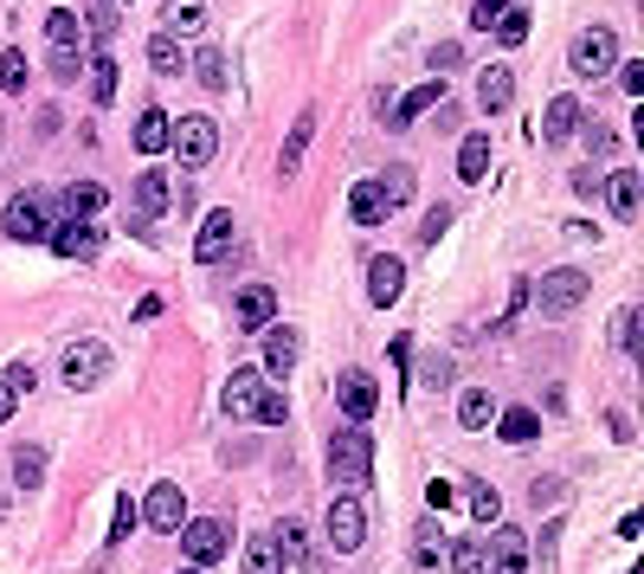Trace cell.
I'll return each instance as SVG.
<instances>
[{
    "label": "cell",
    "instance_id": "obj_6",
    "mask_svg": "<svg viewBox=\"0 0 644 574\" xmlns=\"http://www.w3.org/2000/svg\"><path fill=\"white\" fill-rule=\"evenodd\" d=\"M587 291H593V278L587 271H573V265H561V271H548L541 278V316H573V310L587 304Z\"/></svg>",
    "mask_w": 644,
    "mask_h": 574
},
{
    "label": "cell",
    "instance_id": "obj_23",
    "mask_svg": "<svg viewBox=\"0 0 644 574\" xmlns=\"http://www.w3.org/2000/svg\"><path fill=\"white\" fill-rule=\"evenodd\" d=\"M606 200H612V220H638V168H619L606 181Z\"/></svg>",
    "mask_w": 644,
    "mask_h": 574
},
{
    "label": "cell",
    "instance_id": "obj_34",
    "mask_svg": "<svg viewBox=\"0 0 644 574\" xmlns=\"http://www.w3.org/2000/svg\"><path fill=\"white\" fill-rule=\"evenodd\" d=\"M84 77H91V104H116V59L110 52H97V59L84 65Z\"/></svg>",
    "mask_w": 644,
    "mask_h": 574
},
{
    "label": "cell",
    "instance_id": "obj_10",
    "mask_svg": "<svg viewBox=\"0 0 644 574\" xmlns=\"http://www.w3.org/2000/svg\"><path fill=\"white\" fill-rule=\"evenodd\" d=\"M0 232H7V239H20V246H33V239H45V200H39V194H13V200H7V213H0Z\"/></svg>",
    "mask_w": 644,
    "mask_h": 574
},
{
    "label": "cell",
    "instance_id": "obj_36",
    "mask_svg": "<svg viewBox=\"0 0 644 574\" xmlns=\"http://www.w3.org/2000/svg\"><path fill=\"white\" fill-rule=\"evenodd\" d=\"M13 484H20V491H39V484H45V452H39V446H20V452H13Z\"/></svg>",
    "mask_w": 644,
    "mask_h": 574
},
{
    "label": "cell",
    "instance_id": "obj_39",
    "mask_svg": "<svg viewBox=\"0 0 644 574\" xmlns=\"http://www.w3.org/2000/svg\"><path fill=\"white\" fill-rule=\"evenodd\" d=\"M374 188L387 194V207H407V200H413V168H407V161H393V168L380 175Z\"/></svg>",
    "mask_w": 644,
    "mask_h": 574
},
{
    "label": "cell",
    "instance_id": "obj_17",
    "mask_svg": "<svg viewBox=\"0 0 644 574\" xmlns=\"http://www.w3.org/2000/svg\"><path fill=\"white\" fill-rule=\"evenodd\" d=\"M509 97H516V72L509 65H484L477 72V104H484V116H503Z\"/></svg>",
    "mask_w": 644,
    "mask_h": 574
},
{
    "label": "cell",
    "instance_id": "obj_21",
    "mask_svg": "<svg viewBox=\"0 0 644 574\" xmlns=\"http://www.w3.org/2000/svg\"><path fill=\"white\" fill-rule=\"evenodd\" d=\"M387 213H393L387 194H380L374 181H355V194H348V220H355V227H380Z\"/></svg>",
    "mask_w": 644,
    "mask_h": 574
},
{
    "label": "cell",
    "instance_id": "obj_18",
    "mask_svg": "<svg viewBox=\"0 0 644 574\" xmlns=\"http://www.w3.org/2000/svg\"><path fill=\"white\" fill-rule=\"evenodd\" d=\"M258 394H265V375L258 368H232V382H226V414L232 420H252V407H258Z\"/></svg>",
    "mask_w": 644,
    "mask_h": 574
},
{
    "label": "cell",
    "instance_id": "obj_14",
    "mask_svg": "<svg viewBox=\"0 0 644 574\" xmlns=\"http://www.w3.org/2000/svg\"><path fill=\"white\" fill-rule=\"evenodd\" d=\"M297 355H304V336H297L291 323H271L265 330V368H258V375H291Z\"/></svg>",
    "mask_w": 644,
    "mask_h": 574
},
{
    "label": "cell",
    "instance_id": "obj_55",
    "mask_svg": "<svg viewBox=\"0 0 644 574\" xmlns=\"http://www.w3.org/2000/svg\"><path fill=\"white\" fill-rule=\"evenodd\" d=\"M529 498H535V510H541V503H561V484H555V478H535Z\"/></svg>",
    "mask_w": 644,
    "mask_h": 574
},
{
    "label": "cell",
    "instance_id": "obj_5",
    "mask_svg": "<svg viewBox=\"0 0 644 574\" xmlns=\"http://www.w3.org/2000/svg\"><path fill=\"white\" fill-rule=\"evenodd\" d=\"M168 149L181 155V168H207V161H213V149H220L213 116H181V123L168 129Z\"/></svg>",
    "mask_w": 644,
    "mask_h": 574
},
{
    "label": "cell",
    "instance_id": "obj_8",
    "mask_svg": "<svg viewBox=\"0 0 644 574\" xmlns=\"http://www.w3.org/2000/svg\"><path fill=\"white\" fill-rule=\"evenodd\" d=\"M136 516H142L149 530H161V536H175V530L188 523V498H181V484H168V478H161L149 498L136 503Z\"/></svg>",
    "mask_w": 644,
    "mask_h": 574
},
{
    "label": "cell",
    "instance_id": "obj_52",
    "mask_svg": "<svg viewBox=\"0 0 644 574\" xmlns=\"http://www.w3.org/2000/svg\"><path fill=\"white\" fill-rule=\"evenodd\" d=\"M503 7H509V0H477V7H471V27H484V33H490V27H496V13H503Z\"/></svg>",
    "mask_w": 644,
    "mask_h": 574
},
{
    "label": "cell",
    "instance_id": "obj_45",
    "mask_svg": "<svg viewBox=\"0 0 644 574\" xmlns=\"http://www.w3.org/2000/svg\"><path fill=\"white\" fill-rule=\"evenodd\" d=\"M0 387H7L13 400H20V394H33V387H39V368H33V362H13V368H7V382H0Z\"/></svg>",
    "mask_w": 644,
    "mask_h": 574
},
{
    "label": "cell",
    "instance_id": "obj_49",
    "mask_svg": "<svg viewBox=\"0 0 644 574\" xmlns=\"http://www.w3.org/2000/svg\"><path fill=\"white\" fill-rule=\"evenodd\" d=\"M452 227V207H432V213H425V227H419V239H425V246H439V232Z\"/></svg>",
    "mask_w": 644,
    "mask_h": 574
},
{
    "label": "cell",
    "instance_id": "obj_47",
    "mask_svg": "<svg viewBox=\"0 0 644 574\" xmlns=\"http://www.w3.org/2000/svg\"><path fill=\"white\" fill-rule=\"evenodd\" d=\"M612 343L625 348V355L638 348V310H619V330H612Z\"/></svg>",
    "mask_w": 644,
    "mask_h": 574
},
{
    "label": "cell",
    "instance_id": "obj_7",
    "mask_svg": "<svg viewBox=\"0 0 644 574\" xmlns=\"http://www.w3.org/2000/svg\"><path fill=\"white\" fill-rule=\"evenodd\" d=\"M175 536H181V549H188V562H193V568L220 562V555L232 549V530L220 523V516H188V523H181Z\"/></svg>",
    "mask_w": 644,
    "mask_h": 574
},
{
    "label": "cell",
    "instance_id": "obj_25",
    "mask_svg": "<svg viewBox=\"0 0 644 574\" xmlns=\"http://www.w3.org/2000/svg\"><path fill=\"white\" fill-rule=\"evenodd\" d=\"M104 207H110V194L97 188V181H72V188H65V213H72V220H97Z\"/></svg>",
    "mask_w": 644,
    "mask_h": 574
},
{
    "label": "cell",
    "instance_id": "obj_37",
    "mask_svg": "<svg viewBox=\"0 0 644 574\" xmlns=\"http://www.w3.org/2000/svg\"><path fill=\"white\" fill-rule=\"evenodd\" d=\"M193 77H200V84H207V91H226V84H232L226 59H220V52H213V45H200V52H193Z\"/></svg>",
    "mask_w": 644,
    "mask_h": 574
},
{
    "label": "cell",
    "instance_id": "obj_1",
    "mask_svg": "<svg viewBox=\"0 0 644 574\" xmlns=\"http://www.w3.org/2000/svg\"><path fill=\"white\" fill-rule=\"evenodd\" d=\"M329 478H336L341 491H361L374 478V439H368V426H341L336 439H329Z\"/></svg>",
    "mask_w": 644,
    "mask_h": 574
},
{
    "label": "cell",
    "instance_id": "obj_15",
    "mask_svg": "<svg viewBox=\"0 0 644 574\" xmlns=\"http://www.w3.org/2000/svg\"><path fill=\"white\" fill-rule=\"evenodd\" d=\"M580 97H548V111H541V143H548V149H561V143H568L573 129H580Z\"/></svg>",
    "mask_w": 644,
    "mask_h": 574
},
{
    "label": "cell",
    "instance_id": "obj_51",
    "mask_svg": "<svg viewBox=\"0 0 644 574\" xmlns=\"http://www.w3.org/2000/svg\"><path fill=\"white\" fill-rule=\"evenodd\" d=\"M77 72H84V59H77V52H52V77H59V84H72Z\"/></svg>",
    "mask_w": 644,
    "mask_h": 574
},
{
    "label": "cell",
    "instance_id": "obj_27",
    "mask_svg": "<svg viewBox=\"0 0 644 574\" xmlns=\"http://www.w3.org/2000/svg\"><path fill=\"white\" fill-rule=\"evenodd\" d=\"M457 175L464 181H484L490 175V136H464L457 143Z\"/></svg>",
    "mask_w": 644,
    "mask_h": 574
},
{
    "label": "cell",
    "instance_id": "obj_33",
    "mask_svg": "<svg viewBox=\"0 0 644 574\" xmlns=\"http://www.w3.org/2000/svg\"><path fill=\"white\" fill-rule=\"evenodd\" d=\"M45 39H52V52H77V39H84V27H77V13H72V7L45 13Z\"/></svg>",
    "mask_w": 644,
    "mask_h": 574
},
{
    "label": "cell",
    "instance_id": "obj_56",
    "mask_svg": "<svg viewBox=\"0 0 644 574\" xmlns=\"http://www.w3.org/2000/svg\"><path fill=\"white\" fill-rule=\"evenodd\" d=\"M587 149H593V155H612V129H606V123H587Z\"/></svg>",
    "mask_w": 644,
    "mask_h": 574
},
{
    "label": "cell",
    "instance_id": "obj_32",
    "mask_svg": "<svg viewBox=\"0 0 644 574\" xmlns=\"http://www.w3.org/2000/svg\"><path fill=\"white\" fill-rule=\"evenodd\" d=\"M161 20H168V33H200L207 27V7L200 0H161Z\"/></svg>",
    "mask_w": 644,
    "mask_h": 574
},
{
    "label": "cell",
    "instance_id": "obj_40",
    "mask_svg": "<svg viewBox=\"0 0 644 574\" xmlns=\"http://www.w3.org/2000/svg\"><path fill=\"white\" fill-rule=\"evenodd\" d=\"M439 555H445V536H439V523L425 516V523H419V536H413V562H419V568H439Z\"/></svg>",
    "mask_w": 644,
    "mask_h": 574
},
{
    "label": "cell",
    "instance_id": "obj_4",
    "mask_svg": "<svg viewBox=\"0 0 644 574\" xmlns=\"http://www.w3.org/2000/svg\"><path fill=\"white\" fill-rule=\"evenodd\" d=\"M59 375H65V387L72 394H91V387L110 375V348L97 343V336H84V343L65 348V362H59Z\"/></svg>",
    "mask_w": 644,
    "mask_h": 574
},
{
    "label": "cell",
    "instance_id": "obj_29",
    "mask_svg": "<svg viewBox=\"0 0 644 574\" xmlns=\"http://www.w3.org/2000/svg\"><path fill=\"white\" fill-rule=\"evenodd\" d=\"M168 129H175V123H168V111H142V116H136V149H142V155H161V149H168Z\"/></svg>",
    "mask_w": 644,
    "mask_h": 574
},
{
    "label": "cell",
    "instance_id": "obj_48",
    "mask_svg": "<svg viewBox=\"0 0 644 574\" xmlns=\"http://www.w3.org/2000/svg\"><path fill=\"white\" fill-rule=\"evenodd\" d=\"M129 530H136V503L123 498V503H116V516H110V549H116L123 536H129Z\"/></svg>",
    "mask_w": 644,
    "mask_h": 574
},
{
    "label": "cell",
    "instance_id": "obj_26",
    "mask_svg": "<svg viewBox=\"0 0 644 574\" xmlns=\"http://www.w3.org/2000/svg\"><path fill=\"white\" fill-rule=\"evenodd\" d=\"M155 213H168V175L161 168H149L136 181V220H155Z\"/></svg>",
    "mask_w": 644,
    "mask_h": 574
},
{
    "label": "cell",
    "instance_id": "obj_2",
    "mask_svg": "<svg viewBox=\"0 0 644 574\" xmlns=\"http://www.w3.org/2000/svg\"><path fill=\"white\" fill-rule=\"evenodd\" d=\"M323 536H329V549H336V555H355V549L368 542V510H361V498H355V491H336V498H329Z\"/></svg>",
    "mask_w": 644,
    "mask_h": 574
},
{
    "label": "cell",
    "instance_id": "obj_42",
    "mask_svg": "<svg viewBox=\"0 0 644 574\" xmlns=\"http://www.w3.org/2000/svg\"><path fill=\"white\" fill-rule=\"evenodd\" d=\"M496 39H503V45H522V39H529V13H522V7H503V13H496Z\"/></svg>",
    "mask_w": 644,
    "mask_h": 574
},
{
    "label": "cell",
    "instance_id": "obj_54",
    "mask_svg": "<svg viewBox=\"0 0 644 574\" xmlns=\"http://www.w3.org/2000/svg\"><path fill=\"white\" fill-rule=\"evenodd\" d=\"M457 59H464V52H457V45H452V39H445V45H432V72H439V77H445V72H452V65H457Z\"/></svg>",
    "mask_w": 644,
    "mask_h": 574
},
{
    "label": "cell",
    "instance_id": "obj_46",
    "mask_svg": "<svg viewBox=\"0 0 644 574\" xmlns=\"http://www.w3.org/2000/svg\"><path fill=\"white\" fill-rule=\"evenodd\" d=\"M284 414H291V400H284V394H258V407H252V420H258V426H284Z\"/></svg>",
    "mask_w": 644,
    "mask_h": 574
},
{
    "label": "cell",
    "instance_id": "obj_38",
    "mask_svg": "<svg viewBox=\"0 0 644 574\" xmlns=\"http://www.w3.org/2000/svg\"><path fill=\"white\" fill-rule=\"evenodd\" d=\"M27 52H20V45H7V52H0V84H7V97H27Z\"/></svg>",
    "mask_w": 644,
    "mask_h": 574
},
{
    "label": "cell",
    "instance_id": "obj_19",
    "mask_svg": "<svg viewBox=\"0 0 644 574\" xmlns=\"http://www.w3.org/2000/svg\"><path fill=\"white\" fill-rule=\"evenodd\" d=\"M226 246H232V213L220 207V213H207V227H200V239H193V259H200V265H220Z\"/></svg>",
    "mask_w": 644,
    "mask_h": 574
},
{
    "label": "cell",
    "instance_id": "obj_11",
    "mask_svg": "<svg viewBox=\"0 0 644 574\" xmlns=\"http://www.w3.org/2000/svg\"><path fill=\"white\" fill-rule=\"evenodd\" d=\"M45 239H52V252H59V259H77V265H91V259L104 252V232L91 227V220H65V227L45 232Z\"/></svg>",
    "mask_w": 644,
    "mask_h": 574
},
{
    "label": "cell",
    "instance_id": "obj_58",
    "mask_svg": "<svg viewBox=\"0 0 644 574\" xmlns=\"http://www.w3.org/2000/svg\"><path fill=\"white\" fill-rule=\"evenodd\" d=\"M7 414H13V394H7V387H0V420H7Z\"/></svg>",
    "mask_w": 644,
    "mask_h": 574
},
{
    "label": "cell",
    "instance_id": "obj_50",
    "mask_svg": "<svg viewBox=\"0 0 644 574\" xmlns=\"http://www.w3.org/2000/svg\"><path fill=\"white\" fill-rule=\"evenodd\" d=\"M419 382H425V387H452V362H445V355H432V362L419 368Z\"/></svg>",
    "mask_w": 644,
    "mask_h": 574
},
{
    "label": "cell",
    "instance_id": "obj_43",
    "mask_svg": "<svg viewBox=\"0 0 644 574\" xmlns=\"http://www.w3.org/2000/svg\"><path fill=\"white\" fill-rule=\"evenodd\" d=\"M271 542H277V555H284V562H304V523H291V516H284V523L271 530Z\"/></svg>",
    "mask_w": 644,
    "mask_h": 574
},
{
    "label": "cell",
    "instance_id": "obj_13",
    "mask_svg": "<svg viewBox=\"0 0 644 574\" xmlns=\"http://www.w3.org/2000/svg\"><path fill=\"white\" fill-rule=\"evenodd\" d=\"M529 568V542L522 530H496L490 549H484V574H522Z\"/></svg>",
    "mask_w": 644,
    "mask_h": 574
},
{
    "label": "cell",
    "instance_id": "obj_30",
    "mask_svg": "<svg viewBox=\"0 0 644 574\" xmlns=\"http://www.w3.org/2000/svg\"><path fill=\"white\" fill-rule=\"evenodd\" d=\"M239 574H284L277 542H271V536H252V542H245V562H239Z\"/></svg>",
    "mask_w": 644,
    "mask_h": 574
},
{
    "label": "cell",
    "instance_id": "obj_31",
    "mask_svg": "<svg viewBox=\"0 0 644 574\" xmlns=\"http://www.w3.org/2000/svg\"><path fill=\"white\" fill-rule=\"evenodd\" d=\"M77 27H84L91 39H116V27H123V20H116V0H84Z\"/></svg>",
    "mask_w": 644,
    "mask_h": 574
},
{
    "label": "cell",
    "instance_id": "obj_53",
    "mask_svg": "<svg viewBox=\"0 0 644 574\" xmlns=\"http://www.w3.org/2000/svg\"><path fill=\"white\" fill-rule=\"evenodd\" d=\"M425 503H432V510H452V503H457V491L445 484V478H432V484H425Z\"/></svg>",
    "mask_w": 644,
    "mask_h": 574
},
{
    "label": "cell",
    "instance_id": "obj_59",
    "mask_svg": "<svg viewBox=\"0 0 644 574\" xmlns=\"http://www.w3.org/2000/svg\"><path fill=\"white\" fill-rule=\"evenodd\" d=\"M188 574H200V568H188Z\"/></svg>",
    "mask_w": 644,
    "mask_h": 574
},
{
    "label": "cell",
    "instance_id": "obj_3",
    "mask_svg": "<svg viewBox=\"0 0 644 574\" xmlns=\"http://www.w3.org/2000/svg\"><path fill=\"white\" fill-rule=\"evenodd\" d=\"M568 65L580 77H606L612 65H619V33H612V27H587V33H573Z\"/></svg>",
    "mask_w": 644,
    "mask_h": 574
},
{
    "label": "cell",
    "instance_id": "obj_24",
    "mask_svg": "<svg viewBox=\"0 0 644 574\" xmlns=\"http://www.w3.org/2000/svg\"><path fill=\"white\" fill-rule=\"evenodd\" d=\"M490 420H496V400L484 387H464V394H457V426H464V432H484Z\"/></svg>",
    "mask_w": 644,
    "mask_h": 574
},
{
    "label": "cell",
    "instance_id": "obj_22",
    "mask_svg": "<svg viewBox=\"0 0 644 574\" xmlns=\"http://www.w3.org/2000/svg\"><path fill=\"white\" fill-rule=\"evenodd\" d=\"M309 136H316V111H304L297 123H291V136H284V149H277V175H297V168H304Z\"/></svg>",
    "mask_w": 644,
    "mask_h": 574
},
{
    "label": "cell",
    "instance_id": "obj_9",
    "mask_svg": "<svg viewBox=\"0 0 644 574\" xmlns=\"http://www.w3.org/2000/svg\"><path fill=\"white\" fill-rule=\"evenodd\" d=\"M336 400H341V414H348V426H368V420H374V407H380L374 375H361V368H341V375H336Z\"/></svg>",
    "mask_w": 644,
    "mask_h": 574
},
{
    "label": "cell",
    "instance_id": "obj_28",
    "mask_svg": "<svg viewBox=\"0 0 644 574\" xmlns=\"http://www.w3.org/2000/svg\"><path fill=\"white\" fill-rule=\"evenodd\" d=\"M496 432H503L509 446H529L535 432H541V414H535V407H509V414H496Z\"/></svg>",
    "mask_w": 644,
    "mask_h": 574
},
{
    "label": "cell",
    "instance_id": "obj_44",
    "mask_svg": "<svg viewBox=\"0 0 644 574\" xmlns=\"http://www.w3.org/2000/svg\"><path fill=\"white\" fill-rule=\"evenodd\" d=\"M464 503H471V516H477V523H496V510H503V498H496L490 484H471Z\"/></svg>",
    "mask_w": 644,
    "mask_h": 574
},
{
    "label": "cell",
    "instance_id": "obj_41",
    "mask_svg": "<svg viewBox=\"0 0 644 574\" xmlns=\"http://www.w3.org/2000/svg\"><path fill=\"white\" fill-rule=\"evenodd\" d=\"M445 562H452V574H484V542L477 536H464L445 549Z\"/></svg>",
    "mask_w": 644,
    "mask_h": 574
},
{
    "label": "cell",
    "instance_id": "obj_57",
    "mask_svg": "<svg viewBox=\"0 0 644 574\" xmlns=\"http://www.w3.org/2000/svg\"><path fill=\"white\" fill-rule=\"evenodd\" d=\"M619 84H625V97H644V65H625V72H619Z\"/></svg>",
    "mask_w": 644,
    "mask_h": 574
},
{
    "label": "cell",
    "instance_id": "obj_35",
    "mask_svg": "<svg viewBox=\"0 0 644 574\" xmlns=\"http://www.w3.org/2000/svg\"><path fill=\"white\" fill-rule=\"evenodd\" d=\"M149 65L161 77H181V65H188V59H181V39H175V33H155L149 39Z\"/></svg>",
    "mask_w": 644,
    "mask_h": 574
},
{
    "label": "cell",
    "instance_id": "obj_20",
    "mask_svg": "<svg viewBox=\"0 0 644 574\" xmlns=\"http://www.w3.org/2000/svg\"><path fill=\"white\" fill-rule=\"evenodd\" d=\"M400 291H407V265L400 259H374L368 265V298L387 310V304H400Z\"/></svg>",
    "mask_w": 644,
    "mask_h": 574
},
{
    "label": "cell",
    "instance_id": "obj_16",
    "mask_svg": "<svg viewBox=\"0 0 644 574\" xmlns=\"http://www.w3.org/2000/svg\"><path fill=\"white\" fill-rule=\"evenodd\" d=\"M445 104V77H432V84H419V91H407L393 111H387V129H407L413 116H425V111H439Z\"/></svg>",
    "mask_w": 644,
    "mask_h": 574
},
{
    "label": "cell",
    "instance_id": "obj_60",
    "mask_svg": "<svg viewBox=\"0 0 644 574\" xmlns=\"http://www.w3.org/2000/svg\"><path fill=\"white\" fill-rule=\"evenodd\" d=\"M116 7H123V0H116Z\"/></svg>",
    "mask_w": 644,
    "mask_h": 574
},
{
    "label": "cell",
    "instance_id": "obj_12",
    "mask_svg": "<svg viewBox=\"0 0 644 574\" xmlns=\"http://www.w3.org/2000/svg\"><path fill=\"white\" fill-rule=\"evenodd\" d=\"M232 323H239V330H271V323H277V291H271V284H245V291L232 298Z\"/></svg>",
    "mask_w": 644,
    "mask_h": 574
}]
</instances>
